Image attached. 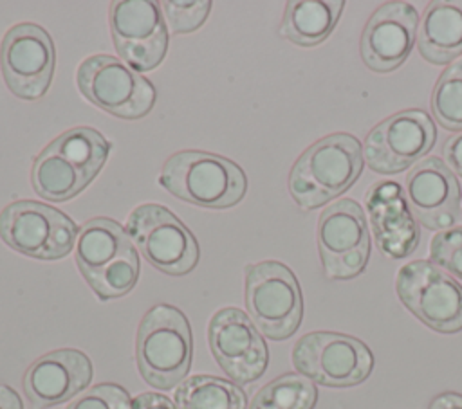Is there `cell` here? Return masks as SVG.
Instances as JSON below:
<instances>
[{"instance_id":"52a82bcc","label":"cell","mask_w":462,"mask_h":409,"mask_svg":"<svg viewBox=\"0 0 462 409\" xmlns=\"http://www.w3.org/2000/svg\"><path fill=\"white\" fill-rule=\"evenodd\" d=\"M395 290L401 303L428 328L440 333L462 330V285L435 263L417 259L401 267Z\"/></svg>"},{"instance_id":"ac0fdd59","label":"cell","mask_w":462,"mask_h":409,"mask_svg":"<svg viewBox=\"0 0 462 409\" xmlns=\"http://www.w3.org/2000/svg\"><path fill=\"white\" fill-rule=\"evenodd\" d=\"M90 380V359L79 350L60 348L42 355L27 368L23 393L34 409H45L70 400Z\"/></svg>"},{"instance_id":"5bb4252c","label":"cell","mask_w":462,"mask_h":409,"mask_svg":"<svg viewBox=\"0 0 462 409\" xmlns=\"http://www.w3.org/2000/svg\"><path fill=\"white\" fill-rule=\"evenodd\" d=\"M208 341L215 360L236 384H251L263 375L269 362L265 341L240 308H220L209 321Z\"/></svg>"},{"instance_id":"cb8c5ba5","label":"cell","mask_w":462,"mask_h":409,"mask_svg":"<svg viewBox=\"0 0 462 409\" xmlns=\"http://www.w3.org/2000/svg\"><path fill=\"white\" fill-rule=\"evenodd\" d=\"M318 389L300 373H285L265 384L254 396L249 409H312Z\"/></svg>"},{"instance_id":"7402d4cb","label":"cell","mask_w":462,"mask_h":409,"mask_svg":"<svg viewBox=\"0 0 462 409\" xmlns=\"http://www.w3.org/2000/svg\"><path fill=\"white\" fill-rule=\"evenodd\" d=\"M31 182L40 196L51 202H65L79 195L92 178L49 144L32 162Z\"/></svg>"},{"instance_id":"83f0119b","label":"cell","mask_w":462,"mask_h":409,"mask_svg":"<svg viewBox=\"0 0 462 409\" xmlns=\"http://www.w3.org/2000/svg\"><path fill=\"white\" fill-rule=\"evenodd\" d=\"M161 7H162V13L166 16L170 29L177 34H184V32H193L206 22V18L211 11V2H208V0H195V2L166 0L161 4Z\"/></svg>"},{"instance_id":"ffe728a7","label":"cell","mask_w":462,"mask_h":409,"mask_svg":"<svg viewBox=\"0 0 462 409\" xmlns=\"http://www.w3.org/2000/svg\"><path fill=\"white\" fill-rule=\"evenodd\" d=\"M420 56L433 65H448L462 54V0L430 2L419 22Z\"/></svg>"},{"instance_id":"2e32d148","label":"cell","mask_w":462,"mask_h":409,"mask_svg":"<svg viewBox=\"0 0 462 409\" xmlns=\"http://www.w3.org/2000/svg\"><path fill=\"white\" fill-rule=\"evenodd\" d=\"M419 14L408 2H386L368 18L361 36V58L374 72L399 68L417 40Z\"/></svg>"},{"instance_id":"484cf974","label":"cell","mask_w":462,"mask_h":409,"mask_svg":"<svg viewBox=\"0 0 462 409\" xmlns=\"http://www.w3.org/2000/svg\"><path fill=\"white\" fill-rule=\"evenodd\" d=\"M430 106L442 128L462 132V56L439 76Z\"/></svg>"},{"instance_id":"8fae6325","label":"cell","mask_w":462,"mask_h":409,"mask_svg":"<svg viewBox=\"0 0 462 409\" xmlns=\"http://www.w3.org/2000/svg\"><path fill=\"white\" fill-rule=\"evenodd\" d=\"M323 270L330 279L359 276L370 256V234L361 205L341 198L328 205L316 229Z\"/></svg>"},{"instance_id":"d4e9b609","label":"cell","mask_w":462,"mask_h":409,"mask_svg":"<svg viewBox=\"0 0 462 409\" xmlns=\"http://www.w3.org/2000/svg\"><path fill=\"white\" fill-rule=\"evenodd\" d=\"M51 146H54L67 159H70L92 180L103 168L110 151L108 141L99 132L87 126L72 128L61 133L51 142Z\"/></svg>"},{"instance_id":"44dd1931","label":"cell","mask_w":462,"mask_h":409,"mask_svg":"<svg viewBox=\"0 0 462 409\" xmlns=\"http://www.w3.org/2000/svg\"><path fill=\"white\" fill-rule=\"evenodd\" d=\"M343 5L341 0H291L285 5L280 32L300 47H314L330 36Z\"/></svg>"},{"instance_id":"9c48e42d","label":"cell","mask_w":462,"mask_h":409,"mask_svg":"<svg viewBox=\"0 0 462 409\" xmlns=\"http://www.w3.org/2000/svg\"><path fill=\"white\" fill-rule=\"evenodd\" d=\"M130 238L139 252L157 270L184 276L199 261V245L191 231L164 205L143 204L126 222Z\"/></svg>"},{"instance_id":"1f68e13d","label":"cell","mask_w":462,"mask_h":409,"mask_svg":"<svg viewBox=\"0 0 462 409\" xmlns=\"http://www.w3.org/2000/svg\"><path fill=\"white\" fill-rule=\"evenodd\" d=\"M428 409H462V395L451 391L440 393L430 402Z\"/></svg>"},{"instance_id":"5b68a950","label":"cell","mask_w":462,"mask_h":409,"mask_svg":"<svg viewBox=\"0 0 462 409\" xmlns=\"http://www.w3.org/2000/svg\"><path fill=\"white\" fill-rule=\"evenodd\" d=\"M245 306L251 321L265 337L289 339L303 317V297L292 270L273 259L247 265Z\"/></svg>"},{"instance_id":"4fadbf2b","label":"cell","mask_w":462,"mask_h":409,"mask_svg":"<svg viewBox=\"0 0 462 409\" xmlns=\"http://www.w3.org/2000/svg\"><path fill=\"white\" fill-rule=\"evenodd\" d=\"M54 43L51 34L23 22L11 27L0 45V67L7 88L20 99L42 97L54 74Z\"/></svg>"},{"instance_id":"9a60e30c","label":"cell","mask_w":462,"mask_h":409,"mask_svg":"<svg viewBox=\"0 0 462 409\" xmlns=\"http://www.w3.org/2000/svg\"><path fill=\"white\" fill-rule=\"evenodd\" d=\"M110 31L119 56L134 70H152L166 56L168 32L155 2H116L110 9Z\"/></svg>"},{"instance_id":"d6986e66","label":"cell","mask_w":462,"mask_h":409,"mask_svg":"<svg viewBox=\"0 0 462 409\" xmlns=\"http://www.w3.org/2000/svg\"><path fill=\"white\" fill-rule=\"evenodd\" d=\"M366 211L381 252L401 259L419 245V227L408 207L404 189L393 180H381L366 193Z\"/></svg>"},{"instance_id":"836d02e7","label":"cell","mask_w":462,"mask_h":409,"mask_svg":"<svg viewBox=\"0 0 462 409\" xmlns=\"http://www.w3.org/2000/svg\"><path fill=\"white\" fill-rule=\"evenodd\" d=\"M460 216H462V198H460Z\"/></svg>"},{"instance_id":"6da1fadb","label":"cell","mask_w":462,"mask_h":409,"mask_svg":"<svg viewBox=\"0 0 462 409\" xmlns=\"http://www.w3.org/2000/svg\"><path fill=\"white\" fill-rule=\"evenodd\" d=\"M363 171L361 142L350 133H332L310 144L289 173V193L303 209H318L343 195Z\"/></svg>"},{"instance_id":"7c38bea8","label":"cell","mask_w":462,"mask_h":409,"mask_svg":"<svg viewBox=\"0 0 462 409\" xmlns=\"http://www.w3.org/2000/svg\"><path fill=\"white\" fill-rule=\"evenodd\" d=\"M435 137V124L426 112L402 110L370 130L363 144V157L375 173L395 175L430 153Z\"/></svg>"},{"instance_id":"f1b7e54d","label":"cell","mask_w":462,"mask_h":409,"mask_svg":"<svg viewBox=\"0 0 462 409\" xmlns=\"http://www.w3.org/2000/svg\"><path fill=\"white\" fill-rule=\"evenodd\" d=\"M67 409H132V400L125 387L103 382L81 393Z\"/></svg>"},{"instance_id":"d6a6232c","label":"cell","mask_w":462,"mask_h":409,"mask_svg":"<svg viewBox=\"0 0 462 409\" xmlns=\"http://www.w3.org/2000/svg\"><path fill=\"white\" fill-rule=\"evenodd\" d=\"M0 409H23L20 395L5 384H0Z\"/></svg>"},{"instance_id":"f546056e","label":"cell","mask_w":462,"mask_h":409,"mask_svg":"<svg viewBox=\"0 0 462 409\" xmlns=\"http://www.w3.org/2000/svg\"><path fill=\"white\" fill-rule=\"evenodd\" d=\"M442 153L448 168L462 177V133L446 139L442 144Z\"/></svg>"},{"instance_id":"8992f818","label":"cell","mask_w":462,"mask_h":409,"mask_svg":"<svg viewBox=\"0 0 462 409\" xmlns=\"http://www.w3.org/2000/svg\"><path fill=\"white\" fill-rule=\"evenodd\" d=\"M300 375L327 387H350L365 382L374 368L372 351L356 337L337 332H310L292 348Z\"/></svg>"},{"instance_id":"e0dca14e","label":"cell","mask_w":462,"mask_h":409,"mask_svg":"<svg viewBox=\"0 0 462 409\" xmlns=\"http://www.w3.org/2000/svg\"><path fill=\"white\" fill-rule=\"evenodd\" d=\"M404 196L411 214L428 229H451L460 218L457 177L439 157H426L406 177Z\"/></svg>"},{"instance_id":"4dcf8cb0","label":"cell","mask_w":462,"mask_h":409,"mask_svg":"<svg viewBox=\"0 0 462 409\" xmlns=\"http://www.w3.org/2000/svg\"><path fill=\"white\" fill-rule=\"evenodd\" d=\"M132 409H179V407L164 395L141 393L132 400Z\"/></svg>"},{"instance_id":"7a4b0ae2","label":"cell","mask_w":462,"mask_h":409,"mask_svg":"<svg viewBox=\"0 0 462 409\" xmlns=\"http://www.w3.org/2000/svg\"><path fill=\"white\" fill-rule=\"evenodd\" d=\"M76 263L101 301L126 295L139 279V256L126 231L110 218H92L79 229Z\"/></svg>"},{"instance_id":"603a6c76","label":"cell","mask_w":462,"mask_h":409,"mask_svg":"<svg viewBox=\"0 0 462 409\" xmlns=\"http://www.w3.org/2000/svg\"><path fill=\"white\" fill-rule=\"evenodd\" d=\"M179 409H245V393L233 382L215 375H195L175 391Z\"/></svg>"},{"instance_id":"30bf717a","label":"cell","mask_w":462,"mask_h":409,"mask_svg":"<svg viewBox=\"0 0 462 409\" xmlns=\"http://www.w3.org/2000/svg\"><path fill=\"white\" fill-rule=\"evenodd\" d=\"M81 94L97 108L121 117H144L155 103V88L121 59L106 54L87 58L76 74Z\"/></svg>"},{"instance_id":"4316f807","label":"cell","mask_w":462,"mask_h":409,"mask_svg":"<svg viewBox=\"0 0 462 409\" xmlns=\"http://www.w3.org/2000/svg\"><path fill=\"white\" fill-rule=\"evenodd\" d=\"M431 263L462 279V227L437 232L430 241Z\"/></svg>"},{"instance_id":"ba28073f","label":"cell","mask_w":462,"mask_h":409,"mask_svg":"<svg viewBox=\"0 0 462 409\" xmlns=\"http://www.w3.org/2000/svg\"><path fill=\"white\" fill-rule=\"evenodd\" d=\"M0 238L20 254L49 261L72 250L78 225L47 204L16 200L0 213Z\"/></svg>"},{"instance_id":"3957f363","label":"cell","mask_w":462,"mask_h":409,"mask_svg":"<svg viewBox=\"0 0 462 409\" xmlns=\"http://www.w3.org/2000/svg\"><path fill=\"white\" fill-rule=\"evenodd\" d=\"M193 339L186 315L171 304L152 306L137 330L135 360L141 377L155 389L184 382L191 368Z\"/></svg>"},{"instance_id":"277c9868","label":"cell","mask_w":462,"mask_h":409,"mask_svg":"<svg viewBox=\"0 0 462 409\" xmlns=\"http://www.w3.org/2000/svg\"><path fill=\"white\" fill-rule=\"evenodd\" d=\"M159 184L173 196L208 209L233 207L247 189L238 164L199 150L173 153L161 168Z\"/></svg>"}]
</instances>
